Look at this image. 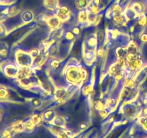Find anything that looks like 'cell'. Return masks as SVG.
<instances>
[{
    "mask_svg": "<svg viewBox=\"0 0 147 138\" xmlns=\"http://www.w3.org/2000/svg\"><path fill=\"white\" fill-rule=\"evenodd\" d=\"M29 53L32 58H35L37 56H39V50L37 49H32V50H30Z\"/></svg>",
    "mask_w": 147,
    "mask_h": 138,
    "instance_id": "obj_14",
    "label": "cell"
},
{
    "mask_svg": "<svg viewBox=\"0 0 147 138\" xmlns=\"http://www.w3.org/2000/svg\"><path fill=\"white\" fill-rule=\"evenodd\" d=\"M60 65V62L57 60H52L51 63H50V66H51L53 69H55V70H57V68H59Z\"/></svg>",
    "mask_w": 147,
    "mask_h": 138,
    "instance_id": "obj_12",
    "label": "cell"
},
{
    "mask_svg": "<svg viewBox=\"0 0 147 138\" xmlns=\"http://www.w3.org/2000/svg\"><path fill=\"white\" fill-rule=\"evenodd\" d=\"M32 57H31L30 53L24 51L18 50L15 53L16 63L22 68L29 67L32 63Z\"/></svg>",
    "mask_w": 147,
    "mask_h": 138,
    "instance_id": "obj_2",
    "label": "cell"
},
{
    "mask_svg": "<svg viewBox=\"0 0 147 138\" xmlns=\"http://www.w3.org/2000/svg\"><path fill=\"white\" fill-rule=\"evenodd\" d=\"M32 120L33 121V122L35 124H40L41 122V118H40V116L39 115L35 114L32 117Z\"/></svg>",
    "mask_w": 147,
    "mask_h": 138,
    "instance_id": "obj_15",
    "label": "cell"
},
{
    "mask_svg": "<svg viewBox=\"0 0 147 138\" xmlns=\"http://www.w3.org/2000/svg\"><path fill=\"white\" fill-rule=\"evenodd\" d=\"M4 114H5V109L3 107L2 105L0 104V122L3 119L4 116Z\"/></svg>",
    "mask_w": 147,
    "mask_h": 138,
    "instance_id": "obj_17",
    "label": "cell"
},
{
    "mask_svg": "<svg viewBox=\"0 0 147 138\" xmlns=\"http://www.w3.org/2000/svg\"><path fill=\"white\" fill-rule=\"evenodd\" d=\"M8 55V50L6 47L5 45L0 43V57H6Z\"/></svg>",
    "mask_w": 147,
    "mask_h": 138,
    "instance_id": "obj_8",
    "label": "cell"
},
{
    "mask_svg": "<svg viewBox=\"0 0 147 138\" xmlns=\"http://www.w3.org/2000/svg\"><path fill=\"white\" fill-rule=\"evenodd\" d=\"M47 23L51 28H56L60 24V19L57 17H50V18H49Z\"/></svg>",
    "mask_w": 147,
    "mask_h": 138,
    "instance_id": "obj_4",
    "label": "cell"
},
{
    "mask_svg": "<svg viewBox=\"0 0 147 138\" xmlns=\"http://www.w3.org/2000/svg\"><path fill=\"white\" fill-rule=\"evenodd\" d=\"M139 122L142 124V125L144 127V129H146L147 130V117L142 116V117L139 119Z\"/></svg>",
    "mask_w": 147,
    "mask_h": 138,
    "instance_id": "obj_13",
    "label": "cell"
},
{
    "mask_svg": "<svg viewBox=\"0 0 147 138\" xmlns=\"http://www.w3.org/2000/svg\"><path fill=\"white\" fill-rule=\"evenodd\" d=\"M55 117V113L53 110H48L44 114V119L47 122L53 120V118Z\"/></svg>",
    "mask_w": 147,
    "mask_h": 138,
    "instance_id": "obj_7",
    "label": "cell"
},
{
    "mask_svg": "<svg viewBox=\"0 0 147 138\" xmlns=\"http://www.w3.org/2000/svg\"><path fill=\"white\" fill-rule=\"evenodd\" d=\"M133 10L136 13H141L143 11V6L140 3H135L133 5Z\"/></svg>",
    "mask_w": 147,
    "mask_h": 138,
    "instance_id": "obj_10",
    "label": "cell"
},
{
    "mask_svg": "<svg viewBox=\"0 0 147 138\" xmlns=\"http://www.w3.org/2000/svg\"><path fill=\"white\" fill-rule=\"evenodd\" d=\"M146 6H147V2H146Z\"/></svg>",
    "mask_w": 147,
    "mask_h": 138,
    "instance_id": "obj_24",
    "label": "cell"
},
{
    "mask_svg": "<svg viewBox=\"0 0 147 138\" xmlns=\"http://www.w3.org/2000/svg\"><path fill=\"white\" fill-rule=\"evenodd\" d=\"M4 32H5V29L0 24V36H2L4 34Z\"/></svg>",
    "mask_w": 147,
    "mask_h": 138,
    "instance_id": "obj_20",
    "label": "cell"
},
{
    "mask_svg": "<svg viewBox=\"0 0 147 138\" xmlns=\"http://www.w3.org/2000/svg\"><path fill=\"white\" fill-rule=\"evenodd\" d=\"M86 127H87V124H86V123H82L80 124V125L79 126V128H80L81 130H83V129H86Z\"/></svg>",
    "mask_w": 147,
    "mask_h": 138,
    "instance_id": "obj_21",
    "label": "cell"
},
{
    "mask_svg": "<svg viewBox=\"0 0 147 138\" xmlns=\"http://www.w3.org/2000/svg\"><path fill=\"white\" fill-rule=\"evenodd\" d=\"M143 102L145 103V104L147 105V96L146 97L143 98Z\"/></svg>",
    "mask_w": 147,
    "mask_h": 138,
    "instance_id": "obj_22",
    "label": "cell"
},
{
    "mask_svg": "<svg viewBox=\"0 0 147 138\" xmlns=\"http://www.w3.org/2000/svg\"><path fill=\"white\" fill-rule=\"evenodd\" d=\"M0 68L3 74L7 78H14L17 76L18 73L19 69L17 66V63L15 64L14 62L4 61L0 63Z\"/></svg>",
    "mask_w": 147,
    "mask_h": 138,
    "instance_id": "obj_1",
    "label": "cell"
},
{
    "mask_svg": "<svg viewBox=\"0 0 147 138\" xmlns=\"http://www.w3.org/2000/svg\"><path fill=\"white\" fill-rule=\"evenodd\" d=\"M35 124L33 122L32 119H27L25 122H23V131L27 133H30L33 131Z\"/></svg>",
    "mask_w": 147,
    "mask_h": 138,
    "instance_id": "obj_3",
    "label": "cell"
},
{
    "mask_svg": "<svg viewBox=\"0 0 147 138\" xmlns=\"http://www.w3.org/2000/svg\"><path fill=\"white\" fill-rule=\"evenodd\" d=\"M31 103L34 107H38L41 105V101L37 98H33L31 101Z\"/></svg>",
    "mask_w": 147,
    "mask_h": 138,
    "instance_id": "obj_11",
    "label": "cell"
},
{
    "mask_svg": "<svg viewBox=\"0 0 147 138\" xmlns=\"http://www.w3.org/2000/svg\"><path fill=\"white\" fill-rule=\"evenodd\" d=\"M141 40L143 43H146L147 42V34H142V37H141Z\"/></svg>",
    "mask_w": 147,
    "mask_h": 138,
    "instance_id": "obj_19",
    "label": "cell"
},
{
    "mask_svg": "<svg viewBox=\"0 0 147 138\" xmlns=\"http://www.w3.org/2000/svg\"><path fill=\"white\" fill-rule=\"evenodd\" d=\"M79 21L81 22L82 23L86 22V21L88 20V14L87 12H86L85 11H82L79 13L78 16Z\"/></svg>",
    "mask_w": 147,
    "mask_h": 138,
    "instance_id": "obj_9",
    "label": "cell"
},
{
    "mask_svg": "<svg viewBox=\"0 0 147 138\" xmlns=\"http://www.w3.org/2000/svg\"><path fill=\"white\" fill-rule=\"evenodd\" d=\"M33 18V14L30 11H26L22 14V19L24 22H29Z\"/></svg>",
    "mask_w": 147,
    "mask_h": 138,
    "instance_id": "obj_5",
    "label": "cell"
},
{
    "mask_svg": "<svg viewBox=\"0 0 147 138\" xmlns=\"http://www.w3.org/2000/svg\"><path fill=\"white\" fill-rule=\"evenodd\" d=\"M144 114L147 115V107L145 108V109H144Z\"/></svg>",
    "mask_w": 147,
    "mask_h": 138,
    "instance_id": "obj_23",
    "label": "cell"
},
{
    "mask_svg": "<svg viewBox=\"0 0 147 138\" xmlns=\"http://www.w3.org/2000/svg\"><path fill=\"white\" fill-rule=\"evenodd\" d=\"M77 4L80 7H85L87 4V0H78Z\"/></svg>",
    "mask_w": 147,
    "mask_h": 138,
    "instance_id": "obj_16",
    "label": "cell"
},
{
    "mask_svg": "<svg viewBox=\"0 0 147 138\" xmlns=\"http://www.w3.org/2000/svg\"><path fill=\"white\" fill-rule=\"evenodd\" d=\"M116 53H117L118 56L119 58H124V57H127L128 55V50L126 49L122 48V47H119L116 50Z\"/></svg>",
    "mask_w": 147,
    "mask_h": 138,
    "instance_id": "obj_6",
    "label": "cell"
},
{
    "mask_svg": "<svg viewBox=\"0 0 147 138\" xmlns=\"http://www.w3.org/2000/svg\"><path fill=\"white\" fill-rule=\"evenodd\" d=\"M100 116H101V117H103V118L106 117V116H108V112L106 110H105V109L100 110Z\"/></svg>",
    "mask_w": 147,
    "mask_h": 138,
    "instance_id": "obj_18",
    "label": "cell"
}]
</instances>
